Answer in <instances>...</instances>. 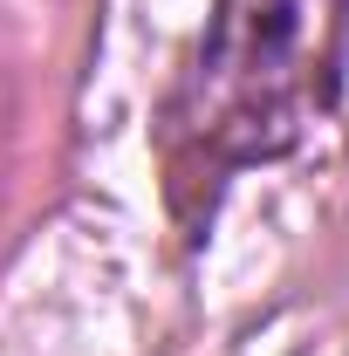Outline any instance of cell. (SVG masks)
I'll use <instances>...</instances> for the list:
<instances>
[{"label": "cell", "instance_id": "1", "mask_svg": "<svg viewBox=\"0 0 349 356\" xmlns=\"http://www.w3.org/2000/svg\"><path fill=\"white\" fill-rule=\"evenodd\" d=\"M343 14L349 0H226L185 83L192 137L219 158L288 151L336 89Z\"/></svg>", "mask_w": 349, "mask_h": 356}]
</instances>
